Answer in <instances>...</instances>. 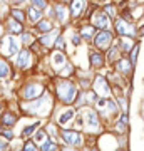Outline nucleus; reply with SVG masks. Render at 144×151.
<instances>
[{
	"label": "nucleus",
	"mask_w": 144,
	"mask_h": 151,
	"mask_svg": "<svg viewBox=\"0 0 144 151\" xmlns=\"http://www.w3.org/2000/svg\"><path fill=\"white\" fill-rule=\"evenodd\" d=\"M55 104H57V101H55L54 92L45 91L42 96L35 97V99L22 101L20 108L24 111V114H27V116H34V118H39V119H49L52 118Z\"/></svg>",
	"instance_id": "1"
},
{
	"label": "nucleus",
	"mask_w": 144,
	"mask_h": 151,
	"mask_svg": "<svg viewBox=\"0 0 144 151\" xmlns=\"http://www.w3.org/2000/svg\"><path fill=\"white\" fill-rule=\"evenodd\" d=\"M52 89L55 101L59 104H74L75 97L80 91L79 84L74 77H59V76H55L52 82Z\"/></svg>",
	"instance_id": "2"
},
{
	"label": "nucleus",
	"mask_w": 144,
	"mask_h": 151,
	"mask_svg": "<svg viewBox=\"0 0 144 151\" xmlns=\"http://www.w3.org/2000/svg\"><path fill=\"white\" fill-rule=\"evenodd\" d=\"M79 111L84 116V133L87 136H99L102 131H106V124L102 123L101 114L94 106H84L79 108Z\"/></svg>",
	"instance_id": "3"
},
{
	"label": "nucleus",
	"mask_w": 144,
	"mask_h": 151,
	"mask_svg": "<svg viewBox=\"0 0 144 151\" xmlns=\"http://www.w3.org/2000/svg\"><path fill=\"white\" fill-rule=\"evenodd\" d=\"M94 108L97 109V113L101 114L102 123L106 124V129L111 126L112 123H114V119H116L119 114H121V109H119V106H117V103H116L114 96L99 97Z\"/></svg>",
	"instance_id": "4"
},
{
	"label": "nucleus",
	"mask_w": 144,
	"mask_h": 151,
	"mask_svg": "<svg viewBox=\"0 0 144 151\" xmlns=\"http://www.w3.org/2000/svg\"><path fill=\"white\" fill-rule=\"evenodd\" d=\"M77 111L79 109L75 108L74 104H55V109H54L52 119L59 124L60 128H72V123H74L75 116H77Z\"/></svg>",
	"instance_id": "5"
},
{
	"label": "nucleus",
	"mask_w": 144,
	"mask_h": 151,
	"mask_svg": "<svg viewBox=\"0 0 144 151\" xmlns=\"http://www.w3.org/2000/svg\"><path fill=\"white\" fill-rule=\"evenodd\" d=\"M59 143H64L69 148H85V133L75 128H60Z\"/></svg>",
	"instance_id": "6"
},
{
	"label": "nucleus",
	"mask_w": 144,
	"mask_h": 151,
	"mask_svg": "<svg viewBox=\"0 0 144 151\" xmlns=\"http://www.w3.org/2000/svg\"><path fill=\"white\" fill-rule=\"evenodd\" d=\"M50 7H52V19L55 22L57 27L65 29L72 22V17H70V9L67 4H62V2H50Z\"/></svg>",
	"instance_id": "7"
},
{
	"label": "nucleus",
	"mask_w": 144,
	"mask_h": 151,
	"mask_svg": "<svg viewBox=\"0 0 144 151\" xmlns=\"http://www.w3.org/2000/svg\"><path fill=\"white\" fill-rule=\"evenodd\" d=\"M45 91L47 89H45V84L42 81H25L19 91V96L22 101H30V99L42 96Z\"/></svg>",
	"instance_id": "8"
},
{
	"label": "nucleus",
	"mask_w": 144,
	"mask_h": 151,
	"mask_svg": "<svg viewBox=\"0 0 144 151\" xmlns=\"http://www.w3.org/2000/svg\"><path fill=\"white\" fill-rule=\"evenodd\" d=\"M91 89L96 92L97 96H101V97L112 96V84H111V81L107 79V76H106V72H104V70H101V72H96V74H94Z\"/></svg>",
	"instance_id": "9"
},
{
	"label": "nucleus",
	"mask_w": 144,
	"mask_h": 151,
	"mask_svg": "<svg viewBox=\"0 0 144 151\" xmlns=\"http://www.w3.org/2000/svg\"><path fill=\"white\" fill-rule=\"evenodd\" d=\"M87 20L91 22L96 29H106V30L112 29V24H114V20L109 17V14L99 5L94 7V10L91 12V15L87 17Z\"/></svg>",
	"instance_id": "10"
},
{
	"label": "nucleus",
	"mask_w": 144,
	"mask_h": 151,
	"mask_svg": "<svg viewBox=\"0 0 144 151\" xmlns=\"http://www.w3.org/2000/svg\"><path fill=\"white\" fill-rule=\"evenodd\" d=\"M47 62H49V67L52 69V74L57 76L60 72V69L69 62L67 50H60V49H52V50H49Z\"/></svg>",
	"instance_id": "11"
},
{
	"label": "nucleus",
	"mask_w": 144,
	"mask_h": 151,
	"mask_svg": "<svg viewBox=\"0 0 144 151\" xmlns=\"http://www.w3.org/2000/svg\"><path fill=\"white\" fill-rule=\"evenodd\" d=\"M114 42H116V34H114L112 29H109V30H106V29H97L96 35H94V40H92V47L106 52Z\"/></svg>",
	"instance_id": "12"
},
{
	"label": "nucleus",
	"mask_w": 144,
	"mask_h": 151,
	"mask_svg": "<svg viewBox=\"0 0 144 151\" xmlns=\"http://www.w3.org/2000/svg\"><path fill=\"white\" fill-rule=\"evenodd\" d=\"M87 60H89V67L94 72H101V70H106L109 67L106 59V52H102V50L92 47V45L87 49Z\"/></svg>",
	"instance_id": "13"
},
{
	"label": "nucleus",
	"mask_w": 144,
	"mask_h": 151,
	"mask_svg": "<svg viewBox=\"0 0 144 151\" xmlns=\"http://www.w3.org/2000/svg\"><path fill=\"white\" fill-rule=\"evenodd\" d=\"M112 30H114V34H116L117 37H121V35H131V37H136V34H138L136 22L128 20V19H124L123 15H119V17L114 19ZM136 39H138V37H136Z\"/></svg>",
	"instance_id": "14"
},
{
	"label": "nucleus",
	"mask_w": 144,
	"mask_h": 151,
	"mask_svg": "<svg viewBox=\"0 0 144 151\" xmlns=\"http://www.w3.org/2000/svg\"><path fill=\"white\" fill-rule=\"evenodd\" d=\"M111 69H114L117 74H121L123 77L129 79V81H133L134 79V72H136V65L133 64V60L129 59L128 54H123L119 57L114 64L111 65Z\"/></svg>",
	"instance_id": "15"
},
{
	"label": "nucleus",
	"mask_w": 144,
	"mask_h": 151,
	"mask_svg": "<svg viewBox=\"0 0 144 151\" xmlns=\"http://www.w3.org/2000/svg\"><path fill=\"white\" fill-rule=\"evenodd\" d=\"M20 40H17V37L14 34H7L5 37L2 39V44H0V54L4 57H14L20 52Z\"/></svg>",
	"instance_id": "16"
},
{
	"label": "nucleus",
	"mask_w": 144,
	"mask_h": 151,
	"mask_svg": "<svg viewBox=\"0 0 144 151\" xmlns=\"http://www.w3.org/2000/svg\"><path fill=\"white\" fill-rule=\"evenodd\" d=\"M35 65V54L30 47L20 49V52L17 54L15 59V67L20 70H30Z\"/></svg>",
	"instance_id": "17"
},
{
	"label": "nucleus",
	"mask_w": 144,
	"mask_h": 151,
	"mask_svg": "<svg viewBox=\"0 0 144 151\" xmlns=\"http://www.w3.org/2000/svg\"><path fill=\"white\" fill-rule=\"evenodd\" d=\"M91 5V0H70L69 9H70V17L74 22H82L85 20V12Z\"/></svg>",
	"instance_id": "18"
},
{
	"label": "nucleus",
	"mask_w": 144,
	"mask_h": 151,
	"mask_svg": "<svg viewBox=\"0 0 144 151\" xmlns=\"http://www.w3.org/2000/svg\"><path fill=\"white\" fill-rule=\"evenodd\" d=\"M107 129L112 131V133H116V134H129V131H131L129 113H121L117 118L114 119V123H112Z\"/></svg>",
	"instance_id": "19"
},
{
	"label": "nucleus",
	"mask_w": 144,
	"mask_h": 151,
	"mask_svg": "<svg viewBox=\"0 0 144 151\" xmlns=\"http://www.w3.org/2000/svg\"><path fill=\"white\" fill-rule=\"evenodd\" d=\"M60 34H62V27H55L54 30H50V32L39 35L37 40H39V44L42 45L44 50H52L54 45H55V40H57V37H59Z\"/></svg>",
	"instance_id": "20"
},
{
	"label": "nucleus",
	"mask_w": 144,
	"mask_h": 151,
	"mask_svg": "<svg viewBox=\"0 0 144 151\" xmlns=\"http://www.w3.org/2000/svg\"><path fill=\"white\" fill-rule=\"evenodd\" d=\"M77 30H79L80 37H82V40H84V44L92 45V40H94V35H96L97 29L92 25L91 22H89V20H82V24H79Z\"/></svg>",
	"instance_id": "21"
},
{
	"label": "nucleus",
	"mask_w": 144,
	"mask_h": 151,
	"mask_svg": "<svg viewBox=\"0 0 144 151\" xmlns=\"http://www.w3.org/2000/svg\"><path fill=\"white\" fill-rule=\"evenodd\" d=\"M55 27H57V25H55L54 19L45 15L34 25V32L37 34V35H42V34H47V32H50V30H54Z\"/></svg>",
	"instance_id": "22"
},
{
	"label": "nucleus",
	"mask_w": 144,
	"mask_h": 151,
	"mask_svg": "<svg viewBox=\"0 0 144 151\" xmlns=\"http://www.w3.org/2000/svg\"><path fill=\"white\" fill-rule=\"evenodd\" d=\"M136 42H138V39L131 37V35H121V37L116 35V44H117L119 49L123 50V54H129V52H131V49L136 45Z\"/></svg>",
	"instance_id": "23"
},
{
	"label": "nucleus",
	"mask_w": 144,
	"mask_h": 151,
	"mask_svg": "<svg viewBox=\"0 0 144 151\" xmlns=\"http://www.w3.org/2000/svg\"><path fill=\"white\" fill-rule=\"evenodd\" d=\"M42 126V119H35V121H32L30 124H25L24 126V129H22V133H20V139H27V138H32L34 136V133L39 129Z\"/></svg>",
	"instance_id": "24"
},
{
	"label": "nucleus",
	"mask_w": 144,
	"mask_h": 151,
	"mask_svg": "<svg viewBox=\"0 0 144 151\" xmlns=\"http://www.w3.org/2000/svg\"><path fill=\"white\" fill-rule=\"evenodd\" d=\"M5 29H7V32L9 34H14V35H20L22 32H24V24L19 20H15L14 17H9L5 22Z\"/></svg>",
	"instance_id": "25"
},
{
	"label": "nucleus",
	"mask_w": 144,
	"mask_h": 151,
	"mask_svg": "<svg viewBox=\"0 0 144 151\" xmlns=\"http://www.w3.org/2000/svg\"><path fill=\"white\" fill-rule=\"evenodd\" d=\"M114 99H116L121 113H129V109H131V96H128L126 92H119V94H114Z\"/></svg>",
	"instance_id": "26"
},
{
	"label": "nucleus",
	"mask_w": 144,
	"mask_h": 151,
	"mask_svg": "<svg viewBox=\"0 0 144 151\" xmlns=\"http://www.w3.org/2000/svg\"><path fill=\"white\" fill-rule=\"evenodd\" d=\"M25 12H27V22H29V25H32V27L37 24L39 20H40V19H42V17H45L42 10L35 9L34 5H29Z\"/></svg>",
	"instance_id": "27"
},
{
	"label": "nucleus",
	"mask_w": 144,
	"mask_h": 151,
	"mask_svg": "<svg viewBox=\"0 0 144 151\" xmlns=\"http://www.w3.org/2000/svg\"><path fill=\"white\" fill-rule=\"evenodd\" d=\"M121 55H123V50H121V49H119V45L116 42L112 44L111 47L107 49L106 50V59H107V65H109V67H111L112 64H114V62H116V60L119 59V57H121Z\"/></svg>",
	"instance_id": "28"
},
{
	"label": "nucleus",
	"mask_w": 144,
	"mask_h": 151,
	"mask_svg": "<svg viewBox=\"0 0 144 151\" xmlns=\"http://www.w3.org/2000/svg\"><path fill=\"white\" fill-rule=\"evenodd\" d=\"M44 129L47 131V134H49V138H52V139H55V141H59V136H60V126L55 121H47L45 123V126H44Z\"/></svg>",
	"instance_id": "29"
},
{
	"label": "nucleus",
	"mask_w": 144,
	"mask_h": 151,
	"mask_svg": "<svg viewBox=\"0 0 144 151\" xmlns=\"http://www.w3.org/2000/svg\"><path fill=\"white\" fill-rule=\"evenodd\" d=\"M101 7L109 14V17H111L112 20H114L116 17H119V7H117V2H116V0H109V2H106V4L101 5Z\"/></svg>",
	"instance_id": "30"
},
{
	"label": "nucleus",
	"mask_w": 144,
	"mask_h": 151,
	"mask_svg": "<svg viewBox=\"0 0 144 151\" xmlns=\"http://www.w3.org/2000/svg\"><path fill=\"white\" fill-rule=\"evenodd\" d=\"M37 39L35 37V34H34V30H24V32L20 34V42L24 47H30L34 42H37Z\"/></svg>",
	"instance_id": "31"
},
{
	"label": "nucleus",
	"mask_w": 144,
	"mask_h": 151,
	"mask_svg": "<svg viewBox=\"0 0 144 151\" xmlns=\"http://www.w3.org/2000/svg\"><path fill=\"white\" fill-rule=\"evenodd\" d=\"M75 72H77V65L69 60V62L60 69V72L57 76H59V77H75Z\"/></svg>",
	"instance_id": "32"
},
{
	"label": "nucleus",
	"mask_w": 144,
	"mask_h": 151,
	"mask_svg": "<svg viewBox=\"0 0 144 151\" xmlns=\"http://www.w3.org/2000/svg\"><path fill=\"white\" fill-rule=\"evenodd\" d=\"M0 123L7 126V128H12L14 124H17V114L15 113H10V111H5L0 118Z\"/></svg>",
	"instance_id": "33"
},
{
	"label": "nucleus",
	"mask_w": 144,
	"mask_h": 151,
	"mask_svg": "<svg viewBox=\"0 0 144 151\" xmlns=\"http://www.w3.org/2000/svg\"><path fill=\"white\" fill-rule=\"evenodd\" d=\"M39 150H42V151H57V150H60V145H59V141L49 138V139H45L42 145L39 146Z\"/></svg>",
	"instance_id": "34"
},
{
	"label": "nucleus",
	"mask_w": 144,
	"mask_h": 151,
	"mask_svg": "<svg viewBox=\"0 0 144 151\" xmlns=\"http://www.w3.org/2000/svg\"><path fill=\"white\" fill-rule=\"evenodd\" d=\"M67 42H70V45L75 49H79L82 44H84V40H82V37H80L79 30H72L70 32V37H67Z\"/></svg>",
	"instance_id": "35"
},
{
	"label": "nucleus",
	"mask_w": 144,
	"mask_h": 151,
	"mask_svg": "<svg viewBox=\"0 0 144 151\" xmlns=\"http://www.w3.org/2000/svg\"><path fill=\"white\" fill-rule=\"evenodd\" d=\"M139 54H141V40L138 39V42H136V45H134L133 49H131V52H129V59L133 60L134 65H138V60H139Z\"/></svg>",
	"instance_id": "36"
},
{
	"label": "nucleus",
	"mask_w": 144,
	"mask_h": 151,
	"mask_svg": "<svg viewBox=\"0 0 144 151\" xmlns=\"http://www.w3.org/2000/svg\"><path fill=\"white\" fill-rule=\"evenodd\" d=\"M32 139L35 141V143H37L39 146L42 145V143H44V141H45V139H49V134H47V131L44 129V126H42V128H39V129L35 131V133H34Z\"/></svg>",
	"instance_id": "37"
},
{
	"label": "nucleus",
	"mask_w": 144,
	"mask_h": 151,
	"mask_svg": "<svg viewBox=\"0 0 144 151\" xmlns=\"http://www.w3.org/2000/svg\"><path fill=\"white\" fill-rule=\"evenodd\" d=\"M10 15L14 17L15 20L22 22V24H25V22H27V12L25 10H20V9H12Z\"/></svg>",
	"instance_id": "38"
},
{
	"label": "nucleus",
	"mask_w": 144,
	"mask_h": 151,
	"mask_svg": "<svg viewBox=\"0 0 144 151\" xmlns=\"http://www.w3.org/2000/svg\"><path fill=\"white\" fill-rule=\"evenodd\" d=\"M29 2H30V5H34L35 9L42 12H45V9L50 5V0H29Z\"/></svg>",
	"instance_id": "39"
},
{
	"label": "nucleus",
	"mask_w": 144,
	"mask_h": 151,
	"mask_svg": "<svg viewBox=\"0 0 144 151\" xmlns=\"http://www.w3.org/2000/svg\"><path fill=\"white\" fill-rule=\"evenodd\" d=\"M72 128H75L79 131H84V116H82L80 111H77V116H75L74 123H72Z\"/></svg>",
	"instance_id": "40"
},
{
	"label": "nucleus",
	"mask_w": 144,
	"mask_h": 151,
	"mask_svg": "<svg viewBox=\"0 0 144 151\" xmlns=\"http://www.w3.org/2000/svg\"><path fill=\"white\" fill-rule=\"evenodd\" d=\"M22 150H25V151H37L39 150V145L35 143V141L30 138H27V139H24V146H22Z\"/></svg>",
	"instance_id": "41"
},
{
	"label": "nucleus",
	"mask_w": 144,
	"mask_h": 151,
	"mask_svg": "<svg viewBox=\"0 0 144 151\" xmlns=\"http://www.w3.org/2000/svg\"><path fill=\"white\" fill-rule=\"evenodd\" d=\"M9 74H10V67H9V64H7L5 60L0 57V79L9 77Z\"/></svg>",
	"instance_id": "42"
},
{
	"label": "nucleus",
	"mask_w": 144,
	"mask_h": 151,
	"mask_svg": "<svg viewBox=\"0 0 144 151\" xmlns=\"http://www.w3.org/2000/svg\"><path fill=\"white\" fill-rule=\"evenodd\" d=\"M119 150H129V134H117Z\"/></svg>",
	"instance_id": "43"
},
{
	"label": "nucleus",
	"mask_w": 144,
	"mask_h": 151,
	"mask_svg": "<svg viewBox=\"0 0 144 151\" xmlns=\"http://www.w3.org/2000/svg\"><path fill=\"white\" fill-rule=\"evenodd\" d=\"M0 134L4 136L5 139H9V141L14 139V133H12V129H9V128H7V126H4V124L0 126Z\"/></svg>",
	"instance_id": "44"
},
{
	"label": "nucleus",
	"mask_w": 144,
	"mask_h": 151,
	"mask_svg": "<svg viewBox=\"0 0 144 151\" xmlns=\"http://www.w3.org/2000/svg\"><path fill=\"white\" fill-rule=\"evenodd\" d=\"M0 150H9V139H5V138L2 139L0 138Z\"/></svg>",
	"instance_id": "45"
},
{
	"label": "nucleus",
	"mask_w": 144,
	"mask_h": 151,
	"mask_svg": "<svg viewBox=\"0 0 144 151\" xmlns=\"http://www.w3.org/2000/svg\"><path fill=\"white\" fill-rule=\"evenodd\" d=\"M106 2H109V0H91V4H94V5H104V4H106Z\"/></svg>",
	"instance_id": "46"
},
{
	"label": "nucleus",
	"mask_w": 144,
	"mask_h": 151,
	"mask_svg": "<svg viewBox=\"0 0 144 151\" xmlns=\"http://www.w3.org/2000/svg\"><path fill=\"white\" fill-rule=\"evenodd\" d=\"M141 119H143V123H144V106L141 108Z\"/></svg>",
	"instance_id": "47"
},
{
	"label": "nucleus",
	"mask_w": 144,
	"mask_h": 151,
	"mask_svg": "<svg viewBox=\"0 0 144 151\" xmlns=\"http://www.w3.org/2000/svg\"><path fill=\"white\" fill-rule=\"evenodd\" d=\"M55 2H62V4H67V5L70 4V0H55Z\"/></svg>",
	"instance_id": "48"
},
{
	"label": "nucleus",
	"mask_w": 144,
	"mask_h": 151,
	"mask_svg": "<svg viewBox=\"0 0 144 151\" xmlns=\"http://www.w3.org/2000/svg\"><path fill=\"white\" fill-rule=\"evenodd\" d=\"M2 109H4V103H2V101H0V111H2Z\"/></svg>",
	"instance_id": "49"
},
{
	"label": "nucleus",
	"mask_w": 144,
	"mask_h": 151,
	"mask_svg": "<svg viewBox=\"0 0 144 151\" xmlns=\"http://www.w3.org/2000/svg\"><path fill=\"white\" fill-rule=\"evenodd\" d=\"M2 30H4V29H2V25H0V34H2Z\"/></svg>",
	"instance_id": "50"
},
{
	"label": "nucleus",
	"mask_w": 144,
	"mask_h": 151,
	"mask_svg": "<svg viewBox=\"0 0 144 151\" xmlns=\"http://www.w3.org/2000/svg\"><path fill=\"white\" fill-rule=\"evenodd\" d=\"M141 2H144V0H141Z\"/></svg>",
	"instance_id": "51"
}]
</instances>
